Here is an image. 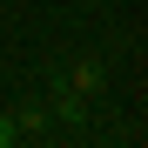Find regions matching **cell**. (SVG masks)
<instances>
[{"instance_id":"obj_1","label":"cell","mask_w":148,"mask_h":148,"mask_svg":"<svg viewBox=\"0 0 148 148\" xmlns=\"http://www.w3.org/2000/svg\"><path fill=\"white\" fill-rule=\"evenodd\" d=\"M94 88H101V67L81 61V67H74V94H94Z\"/></svg>"},{"instance_id":"obj_2","label":"cell","mask_w":148,"mask_h":148,"mask_svg":"<svg viewBox=\"0 0 148 148\" xmlns=\"http://www.w3.org/2000/svg\"><path fill=\"white\" fill-rule=\"evenodd\" d=\"M14 128H20V135H40V128H47V108H20Z\"/></svg>"},{"instance_id":"obj_3","label":"cell","mask_w":148,"mask_h":148,"mask_svg":"<svg viewBox=\"0 0 148 148\" xmlns=\"http://www.w3.org/2000/svg\"><path fill=\"white\" fill-rule=\"evenodd\" d=\"M54 114H61V121H81L88 108H81V94H74V88H67V94H61V101H54Z\"/></svg>"},{"instance_id":"obj_4","label":"cell","mask_w":148,"mask_h":148,"mask_svg":"<svg viewBox=\"0 0 148 148\" xmlns=\"http://www.w3.org/2000/svg\"><path fill=\"white\" fill-rule=\"evenodd\" d=\"M20 141V128H14V114H0V148H14Z\"/></svg>"}]
</instances>
